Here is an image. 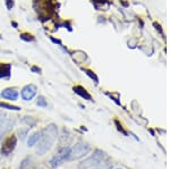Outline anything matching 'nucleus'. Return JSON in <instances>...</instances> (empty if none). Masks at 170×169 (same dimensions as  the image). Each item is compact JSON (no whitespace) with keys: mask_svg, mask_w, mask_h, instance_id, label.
Listing matches in <instances>:
<instances>
[{"mask_svg":"<svg viewBox=\"0 0 170 169\" xmlns=\"http://www.w3.org/2000/svg\"><path fill=\"white\" fill-rule=\"evenodd\" d=\"M0 97L2 98V99L10 100V101H16V100L18 99L19 93H18V90H17V89L7 88V89H3V90L1 91Z\"/></svg>","mask_w":170,"mask_h":169,"instance_id":"obj_7","label":"nucleus"},{"mask_svg":"<svg viewBox=\"0 0 170 169\" xmlns=\"http://www.w3.org/2000/svg\"><path fill=\"white\" fill-rule=\"evenodd\" d=\"M5 5H6V8L8 10H12L15 6V0H5Z\"/></svg>","mask_w":170,"mask_h":169,"instance_id":"obj_15","label":"nucleus"},{"mask_svg":"<svg viewBox=\"0 0 170 169\" xmlns=\"http://www.w3.org/2000/svg\"><path fill=\"white\" fill-rule=\"evenodd\" d=\"M69 154H70V148L65 146V148L60 149V150L52 157L51 160H50V166H51L52 168L59 167L66 160H69Z\"/></svg>","mask_w":170,"mask_h":169,"instance_id":"obj_3","label":"nucleus"},{"mask_svg":"<svg viewBox=\"0 0 170 169\" xmlns=\"http://www.w3.org/2000/svg\"><path fill=\"white\" fill-rule=\"evenodd\" d=\"M0 108L7 109V110H12V111H19V110H21L19 107L12 106V105H9V103H6V102H0Z\"/></svg>","mask_w":170,"mask_h":169,"instance_id":"obj_12","label":"nucleus"},{"mask_svg":"<svg viewBox=\"0 0 170 169\" xmlns=\"http://www.w3.org/2000/svg\"><path fill=\"white\" fill-rule=\"evenodd\" d=\"M104 157H106V154H104L103 152L100 151V150H97L92 156H90V157L86 158L84 161L81 162L79 169H88V168H91V167L99 166L100 163L103 162Z\"/></svg>","mask_w":170,"mask_h":169,"instance_id":"obj_2","label":"nucleus"},{"mask_svg":"<svg viewBox=\"0 0 170 169\" xmlns=\"http://www.w3.org/2000/svg\"><path fill=\"white\" fill-rule=\"evenodd\" d=\"M16 145H17V137L16 135H10L8 136L5 141H3L2 145H1V149H0V153L7 157L9 156L14 150H15Z\"/></svg>","mask_w":170,"mask_h":169,"instance_id":"obj_5","label":"nucleus"},{"mask_svg":"<svg viewBox=\"0 0 170 169\" xmlns=\"http://www.w3.org/2000/svg\"><path fill=\"white\" fill-rule=\"evenodd\" d=\"M38 88L34 84H28L25 85L24 88L22 89L21 91V97L25 101H31L32 99H34V97L37 95Z\"/></svg>","mask_w":170,"mask_h":169,"instance_id":"obj_6","label":"nucleus"},{"mask_svg":"<svg viewBox=\"0 0 170 169\" xmlns=\"http://www.w3.org/2000/svg\"><path fill=\"white\" fill-rule=\"evenodd\" d=\"M12 25L14 26V28H18V24L16 22H12Z\"/></svg>","mask_w":170,"mask_h":169,"instance_id":"obj_17","label":"nucleus"},{"mask_svg":"<svg viewBox=\"0 0 170 169\" xmlns=\"http://www.w3.org/2000/svg\"><path fill=\"white\" fill-rule=\"evenodd\" d=\"M57 126L53 124L47 126L43 131H41V139L39 141V145L37 149V153L39 156H43L51 149L52 144L57 137Z\"/></svg>","mask_w":170,"mask_h":169,"instance_id":"obj_1","label":"nucleus"},{"mask_svg":"<svg viewBox=\"0 0 170 169\" xmlns=\"http://www.w3.org/2000/svg\"><path fill=\"white\" fill-rule=\"evenodd\" d=\"M90 150H91V148H90V145L88 143H77L73 149H70L69 160H74V159H78L81 157H84L85 154H88L90 152Z\"/></svg>","mask_w":170,"mask_h":169,"instance_id":"obj_4","label":"nucleus"},{"mask_svg":"<svg viewBox=\"0 0 170 169\" xmlns=\"http://www.w3.org/2000/svg\"><path fill=\"white\" fill-rule=\"evenodd\" d=\"M10 68L9 64H0V79H9Z\"/></svg>","mask_w":170,"mask_h":169,"instance_id":"obj_9","label":"nucleus"},{"mask_svg":"<svg viewBox=\"0 0 170 169\" xmlns=\"http://www.w3.org/2000/svg\"><path fill=\"white\" fill-rule=\"evenodd\" d=\"M73 90H74V92H75L76 94H78L81 98H83V99H85V100H88V101H92L91 94L88 93V91L85 90L83 86H81V85H76V86L73 88Z\"/></svg>","mask_w":170,"mask_h":169,"instance_id":"obj_8","label":"nucleus"},{"mask_svg":"<svg viewBox=\"0 0 170 169\" xmlns=\"http://www.w3.org/2000/svg\"><path fill=\"white\" fill-rule=\"evenodd\" d=\"M40 139H41V132H37V133H33L32 135L30 136V139H28V146H30V148L34 146V145L37 144V143H39Z\"/></svg>","mask_w":170,"mask_h":169,"instance_id":"obj_10","label":"nucleus"},{"mask_svg":"<svg viewBox=\"0 0 170 169\" xmlns=\"http://www.w3.org/2000/svg\"><path fill=\"white\" fill-rule=\"evenodd\" d=\"M83 70H84V72H85V74H86V75L90 76V77H91L92 79H94L95 83H98V82H99V79H98V77H97V76H95V74H94V73H93V72H91V70L86 69V68H83Z\"/></svg>","mask_w":170,"mask_h":169,"instance_id":"obj_14","label":"nucleus"},{"mask_svg":"<svg viewBox=\"0 0 170 169\" xmlns=\"http://www.w3.org/2000/svg\"><path fill=\"white\" fill-rule=\"evenodd\" d=\"M19 38H21V40L25 41V42H34L35 41V36L33 34L28 33V32H24V33L19 34Z\"/></svg>","mask_w":170,"mask_h":169,"instance_id":"obj_11","label":"nucleus"},{"mask_svg":"<svg viewBox=\"0 0 170 169\" xmlns=\"http://www.w3.org/2000/svg\"><path fill=\"white\" fill-rule=\"evenodd\" d=\"M31 72L35 73V74H41V68H39L38 66H32L31 67Z\"/></svg>","mask_w":170,"mask_h":169,"instance_id":"obj_16","label":"nucleus"},{"mask_svg":"<svg viewBox=\"0 0 170 169\" xmlns=\"http://www.w3.org/2000/svg\"><path fill=\"white\" fill-rule=\"evenodd\" d=\"M37 105L39 107H41V108H47L48 107V102H47V100L44 97H42V95H40L39 98H38L37 100Z\"/></svg>","mask_w":170,"mask_h":169,"instance_id":"obj_13","label":"nucleus"}]
</instances>
